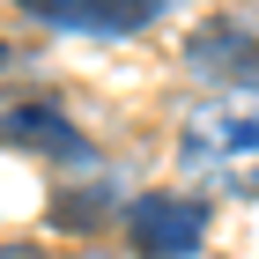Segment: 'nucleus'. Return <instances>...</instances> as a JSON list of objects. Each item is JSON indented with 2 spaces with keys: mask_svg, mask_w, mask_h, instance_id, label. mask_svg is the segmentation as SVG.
<instances>
[{
  "mask_svg": "<svg viewBox=\"0 0 259 259\" xmlns=\"http://www.w3.org/2000/svg\"><path fill=\"white\" fill-rule=\"evenodd\" d=\"M0 67H8V45H0Z\"/></svg>",
  "mask_w": 259,
  "mask_h": 259,
  "instance_id": "obj_7",
  "label": "nucleus"
},
{
  "mask_svg": "<svg viewBox=\"0 0 259 259\" xmlns=\"http://www.w3.org/2000/svg\"><path fill=\"white\" fill-rule=\"evenodd\" d=\"M185 67H193L200 81H230V89H259V37L244 30V22H207V30H193V45H185Z\"/></svg>",
  "mask_w": 259,
  "mask_h": 259,
  "instance_id": "obj_4",
  "label": "nucleus"
},
{
  "mask_svg": "<svg viewBox=\"0 0 259 259\" xmlns=\"http://www.w3.org/2000/svg\"><path fill=\"white\" fill-rule=\"evenodd\" d=\"M119 230H126V244L141 259H193L207 244V200H193V193H141V200H126Z\"/></svg>",
  "mask_w": 259,
  "mask_h": 259,
  "instance_id": "obj_2",
  "label": "nucleus"
},
{
  "mask_svg": "<svg viewBox=\"0 0 259 259\" xmlns=\"http://www.w3.org/2000/svg\"><path fill=\"white\" fill-rule=\"evenodd\" d=\"M0 259H45L37 244H0Z\"/></svg>",
  "mask_w": 259,
  "mask_h": 259,
  "instance_id": "obj_6",
  "label": "nucleus"
},
{
  "mask_svg": "<svg viewBox=\"0 0 259 259\" xmlns=\"http://www.w3.org/2000/svg\"><path fill=\"white\" fill-rule=\"evenodd\" d=\"M22 15L52 22V30H89V37H134L170 8V0H15Z\"/></svg>",
  "mask_w": 259,
  "mask_h": 259,
  "instance_id": "obj_3",
  "label": "nucleus"
},
{
  "mask_svg": "<svg viewBox=\"0 0 259 259\" xmlns=\"http://www.w3.org/2000/svg\"><path fill=\"white\" fill-rule=\"evenodd\" d=\"M0 141L30 148V156H52V163H89V134L52 104H0Z\"/></svg>",
  "mask_w": 259,
  "mask_h": 259,
  "instance_id": "obj_5",
  "label": "nucleus"
},
{
  "mask_svg": "<svg viewBox=\"0 0 259 259\" xmlns=\"http://www.w3.org/2000/svg\"><path fill=\"white\" fill-rule=\"evenodd\" d=\"M178 156H185V170H200L207 185L244 193V185L259 178V111H230V104H200V111H185Z\"/></svg>",
  "mask_w": 259,
  "mask_h": 259,
  "instance_id": "obj_1",
  "label": "nucleus"
}]
</instances>
